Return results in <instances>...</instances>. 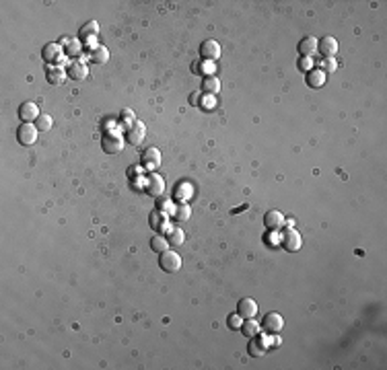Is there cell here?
<instances>
[{
	"mask_svg": "<svg viewBox=\"0 0 387 370\" xmlns=\"http://www.w3.org/2000/svg\"><path fill=\"white\" fill-rule=\"evenodd\" d=\"M159 265H161V270L163 272H167V274H177L179 270H181V257H179V253H175V251H163L161 255H159Z\"/></svg>",
	"mask_w": 387,
	"mask_h": 370,
	"instance_id": "obj_1",
	"label": "cell"
},
{
	"mask_svg": "<svg viewBox=\"0 0 387 370\" xmlns=\"http://www.w3.org/2000/svg\"><path fill=\"white\" fill-rule=\"evenodd\" d=\"M124 144H126V140H124L122 136H118V134H105L101 138V148H103L105 154H118V153H122Z\"/></svg>",
	"mask_w": 387,
	"mask_h": 370,
	"instance_id": "obj_2",
	"label": "cell"
},
{
	"mask_svg": "<svg viewBox=\"0 0 387 370\" xmlns=\"http://www.w3.org/2000/svg\"><path fill=\"white\" fill-rule=\"evenodd\" d=\"M37 134H39V130L35 128V123H21L17 128V140L23 146H31L37 142Z\"/></svg>",
	"mask_w": 387,
	"mask_h": 370,
	"instance_id": "obj_3",
	"label": "cell"
},
{
	"mask_svg": "<svg viewBox=\"0 0 387 370\" xmlns=\"http://www.w3.org/2000/svg\"><path fill=\"white\" fill-rule=\"evenodd\" d=\"M280 245H282L286 251L295 253V251H299L303 247V237L297 233L295 228H288V230H284V233L280 235Z\"/></svg>",
	"mask_w": 387,
	"mask_h": 370,
	"instance_id": "obj_4",
	"label": "cell"
},
{
	"mask_svg": "<svg viewBox=\"0 0 387 370\" xmlns=\"http://www.w3.org/2000/svg\"><path fill=\"white\" fill-rule=\"evenodd\" d=\"M262 331H266L268 335H272V333H280L282 331V327H284V319H282V315L280 313H268L264 319H262Z\"/></svg>",
	"mask_w": 387,
	"mask_h": 370,
	"instance_id": "obj_5",
	"label": "cell"
},
{
	"mask_svg": "<svg viewBox=\"0 0 387 370\" xmlns=\"http://www.w3.org/2000/svg\"><path fill=\"white\" fill-rule=\"evenodd\" d=\"M19 120L23 123H35L39 120V107L37 103H31V101H25L19 105Z\"/></svg>",
	"mask_w": 387,
	"mask_h": 370,
	"instance_id": "obj_6",
	"label": "cell"
},
{
	"mask_svg": "<svg viewBox=\"0 0 387 370\" xmlns=\"http://www.w3.org/2000/svg\"><path fill=\"white\" fill-rule=\"evenodd\" d=\"M144 138H146V128H144V123L136 120V122L130 125V128H128V132H126V140H128V144L138 146V144L144 142Z\"/></svg>",
	"mask_w": 387,
	"mask_h": 370,
	"instance_id": "obj_7",
	"label": "cell"
},
{
	"mask_svg": "<svg viewBox=\"0 0 387 370\" xmlns=\"http://www.w3.org/2000/svg\"><path fill=\"white\" fill-rule=\"evenodd\" d=\"M200 56H202V60H210V62L218 60V58H220V43L214 41V39H206V41H202V45H200Z\"/></svg>",
	"mask_w": 387,
	"mask_h": 370,
	"instance_id": "obj_8",
	"label": "cell"
},
{
	"mask_svg": "<svg viewBox=\"0 0 387 370\" xmlns=\"http://www.w3.org/2000/svg\"><path fill=\"white\" fill-rule=\"evenodd\" d=\"M284 214L282 212H278V210H268L266 214H264V226L268 228V230H278V228H282L284 226Z\"/></svg>",
	"mask_w": 387,
	"mask_h": 370,
	"instance_id": "obj_9",
	"label": "cell"
},
{
	"mask_svg": "<svg viewBox=\"0 0 387 370\" xmlns=\"http://www.w3.org/2000/svg\"><path fill=\"white\" fill-rule=\"evenodd\" d=\"M257 310H260V307H257V303L253 298H243L237 303V313L243 319H253L257 315Z\"/></svg>",
	"mask_w": 387,
	"mask_h": 370,
	"instance_id": "obj_10",
	"label": "cell"
},
{
	"mask_svg": "<svg viewBox=\"0 0 387 370\" xmlns=\"http://www.w3.org/2000/svg\"><path fill=\"white\" fill-rule=\"evenodd\" d=\"M62 54H66L64 50H62V45L60 43H45L43 45V50H41V56H43V60L45 62H60L62 60Z\"/></svg>",
	"mask_w": 387,
	"mask_h": 370,
	"instance_id": "obj_11",
	"label": "cell"
},
{
	"mask_svg": "<svg viewBox=\"0 0 387 370\" xmlns=\"http://www.w3.org/2000/svg\"><path fill=\"white\" fill-rule=\"evenodd\" d=\"M317 52L323 56V58H334L338 54V39L332 37V35H325L319 43H317Z\"/></svg>",
	"mask_w": 387,
	"mask_h": 370,
	"instance_id": "obj_12",
	"label": "cell"
},
{
	"mask_svg": "<svg viewBox=\"0 0 387 370\" xmlns=\"http://www.w3.org/2000/svg\"><path fill=\"white\" fill-rule=\"evenodd\" d=\"M146 193L150 195V198H159V195L165 191V181H163L159 175H150L146 179V185H144Z\"/></svg>",
	"mask_w": 387,
	"mask_h": 370,
	"instance_id": "obj_13",
	"label": "cell"
},
{
	"mask_svg": "<svg viewBox=\"0 0 387 370\" xmlns=\"http://www.w3.org/2000/svg\"><path fill=\"white\" fill-rule=\"evenodd\" d=\"M142 163H144V167H146V171H155V169H159L161 167V153H159V148H148L146 153L142 154Z\"/></svg>",
	"mask_w": 387,
	"mask_h": 370,
	"instance_id": "obj_14",
	"label": "cell"
},
{
	"mask_svg": "<svg viewBox=\"0 0 387 370\" xmlns=\"http://www.w3.org/2000/svg\"><path fill=\"white\" fill-rule=\"evenodd\" d=\"M317 39L315 37H303L301 41H299V54H301V58H311L315 52H317Z\"/></svg>",
	"mask_w": 387,
	"mask_h": 370,
	"instance_id": "obj_15",
	"label": "cell"
},
{
	"mask_svg": "<svg viewBox=\"0 0 387 370\" xmlns=\"http://www.w3.org/2000/svg\"><path fill=\"white\" fill-rule=\"evenodd\" d=\"M173 195H175V200H177V202L187 204V202H190V198L194 195V185L187 183V181H183V183H179L177 187H175Z\"/></svg>",
	"mask_w": 387,
	"mask_h": 370,
	"instance_id": "obj_16",
	"label": "cell"
},
{
	"mask_svg": "<svg viewBox=\"0 0 387 370\" xmlns=\"http://www.w3.org/2000/svg\"><path fill=\"white\" fill-rule=\"evenodd\" d=\"M66 74H68V78H72V80H85L87 74H89V68L83 62H72L66 68Z\"/></svg>",
	"mask_w": 387,
	"mask_h": 370,
	"instance_id": "obj_17",
	"label": "cell"
},
{
	"mask_svg": "<svg viewBox=\"0 0 387 370\" xmlns=\"http://www.w3.org/2000/svg\"><path fill=\"white\" fill-rule=\"evenodd\" d=\"M307 85L311 89H321L325 85V72L321 70V68H311V70L307 72Z\"/></svg>",
	"mask_w": 387,
	"mask_h": 370,
	"instance_id": "obj_18",
	"label": "cell"
},
{
	"mask_svg": "<svg viewBox=\"0 0 387 370\" xmlns=\"http://www.w3.org/2000/svg\"><path fill=\"white\" fill-rule=\"evenodd\" d=\"M266 350H268V343L266 341H260V338H249V345H247V352H249V356H253V358H260V356H264L266 354Z\"/></svg>",
	"mask_w": 387,
	"mask_h": 370,
	"instance_id": "obj_19",
	"label": "cell"
},
{
	"mask_svg": "<svg viewBox=\"0 0 387 370\" xmlns=\"http://www.w3.org/2000/svg\"><path fill=\"white\" fill-rule=\"evenodd\" d=\"M64 76H68V74H66L64 68H60V66L50 68L48 74H45V78H48V83H50V85H54V87L62 85V83H64Z\"/></svg>",
	"mask_w": 387,
	"mask_h": 370,
	"instance_id": "obj_20",
	"label": "cell"
},
{
	"mask_svg": "<svg viewBox=\"0 0 387 370\" xmlns=\"http://www.w3.org/2000/svg\"><path fill=\"white\" fill-rule=\"evenodd\" d=\"M165 216L167 214H163L161 210H152L150 212V228L157 230V233H161V230L167 226V218Z\"/></svg>",
	"mask_w": 387,
	"mask_h": 370,
	"instance_id": "obj_21",
	"label": "cell"
},
{
	"mask_svg": "<svg viewBox=\"0 0 387 370\" xmlns=\"http://www.w3.org/2000/svg\"><path fill=\"white\" fill-rule=\"evenodd\" d=\"M218 91H220V80L216 76H204V80H202V92H206V95H216Z\"/></svg>",
	"mask_w": 387,
	"mask_h": 370,
	"instance_id": "obj_22",
	"label": "cell"
},
{
	"mask_svg": "<svg viewBox=\"0 0 387 370\" xmlns=\"http://www.w3.org/2000/svg\"><path fill=\"white\" fill-rule=\"evenodd\" d=\"M99 33V23L97 21H87L83 27H80V31H78V37H83V39H91V37H95Z\"/></svg>",
	"mask_w": 387,
	"mask_h": 370,
	"instance_id": "obj_23",
	"label": "cell"
},
{
	"mask_svg": "<svg viewBox=\"0 0 387 370\" xmlns=\"http://www.w3.org/2000/svg\"><path fill=\"white\" fill-rule=\"evenodd\" d=\"M91 60L95 62V64H105V62L109 60L107 48H105V45H95V48L91 50Z\"/></svg>",
	"mask_w": 387,
	"mask_h": 370,
	"instance_id": "obj_24",
	"label": "cell"
},
{
	"mask_svg": "<svg viewBox=\"0 0 387 370\" xmlns=\"http://www.w3.org/2000/svg\"><path fill=\"white\" fill-rule=\"evenodd\" d=\"M192 72H202L204 76H214L216 74V66H214V62H210V60H202L200 64L192 66Z\"/></svg>",
	"mask_w": 387,
	"mask_h": 370,
	"instance_id": "obj_25",
	"label": "cell"
},
{
	"mask_svg": "<svg viewBox=\"0 0 387 370\" xmlns=\"http://www.w3.org/2000/svg\"><path fill=\"white\" fill-rule=\"evenodd\" d=\"M239 331H243V335H247V338H255L260 333V323L255 319H243V325Z\"/></svg>",
	"mask_w": 387,
	"mask_h": 370,
	"instance_id": "obj_26",
	"label": "cell"
},
{
	"mask_svg": "<svg viewBox=\"0 0 387 370\" xmlns=\"http://www.w3.org/2000/svg\"><path fill=\"white\" fill-rule=\"evenodd\" d=\"M150 249L161 255L163 251H167V249H169V241H167L165 237H161V235H155V237L150 239Z\"/></svg>",
	"mask_w": 387,
	"mask_h": 370,
	"instance_id": "obj_27",
	"label": "cell"
},
{
	"mask_svg": "<svg viewBox=\"0 0 387 370\" xmlns=\"http://www.w3.org/2000/svg\"><path fill=\"white\" fill-rule=\"evenodd\" d=\"M204 111H212V109H216L218 107V101H216V97L214 95H202V99H200V103H198Z\"/></svg>",
	"mask_w": 387,
	"mask_h": 370,
	"instance_id": "obj_28",
	"label": "cell"
},
{
	"mask_svg": "<svg viewBox=\"0 0 387 370\" xmlns=\"http://www.w3.org/2000/svg\"><path fill=\"white\" fill-rule=\"evenodd\" d=\"M167 241H169V245H181V243L185 241V237H183V230L181 228H171L169 230V237H167Z\"/></svg>",
	"mask_w": 387,
	"mask_h": 370,
	"instance_id": "obj_29",
	"label": "cell"
},
{
	"mask_svg": "<svg viewBox=\"0 0 387 370\" xmlns=\"http://www.w3.org/2000/svg\"><path fill=\"white\" fill-rule=\"evenodd\" d=\"M52 125H54V120L50 118L48 113H45V115H39V120L35 122V128H37L39 132H48V130H52Z\"/></svg>",
	"mask_w": 387,
	"mask_h": 370,
	"instance_id": "obj_30",
	"label": "cell"
},
{
	"mask_svg": "<svg viewBox=\"0 0 387 370\" xmlns=\"http://www.w3.org/2000/svg\"><path fill=\"white\" fill-rule=\"evenodd\" d=\"M190 214H192V208H190V204H179L177 208H175V218L177 220H181V222H185L187 218H190Z\"/></svg>",
	"mask_w": 387,
	"mask_h": 370,
	"instance_id": "obj_31",
	"label": "cell"
},
{
	"mask_svg": "<svg viewBox=\"0 0 387 370\" xmlns=\"http://www.w3.org/2000/svg\"><path fill=\"white\" fill-rule=\"evenodd\" d=\"M80 48H83V43H80V39H66V56H76L80 52Z\"/></svg>",
	"mask_w": 387,
	"mask_h": 370,
	"instance_id": "obj_32",
	"label": "cell"
},
{
	"mask_svg": "<svg viewBox=\"0 0 387 370\" xmlns=\"http://www.w3.org/2000/svg\"><path fill=\"white\" fill-rule=\"evenodd\" d=\"M321 70H323V72H336V70H338V62L334 60V58H323Z\"/></svg>",
	"mask_w": 387,
	"mask_h": 370,
	"instance_id": "obj_33",
	"label": "cell"
},
{
	"mask_svg": "<svg viewBox=\"0 0 387 370\" xmlns=\"http://www.w3.org/2000/svg\"><path fill=\"white\" fill-rule=\"evenodd\" d=\"M157 210H161L163 214H167V216H173L175 214V206L171 204V202H159V206H157Z\"/></svg>",
	"mask_w": 387,
	"mask_h": 370,
	"instance_id": "obj_34",
	"label": "cell"
},
{
	"mask_svg": "<svg viewBox=\"0 0 387 370\" xmlns=\"http://www.w3.org/2000/svg\"><path fill=\"white\" fill-rule=\"evenodd\" d=\"M227 323H229V327H231V329L239 331V329H241V325H243V317H241L239 313H237V315H231Z\"/></svg>",
	"mask_w": 387,
	"mask_h": 370,
	"instance_id": "obj_35",
	"label": "cell"
},
{
	"mask_svg": "<svg viewBox=\"0 0 387 370\" xmlns=\"http://www.w3.org/2000/svg\"><path fill=\"white\" fill-rule=\"evenodd\" d=\"M122 122L124 123H134L136 122V118H134V111L132 109H122Z\"/></svg>",
	"mask_w": 387,
	"mask_h": 370,
	"instance_id": "obj_36",
	"label": "cell"
},
{
	"mask_svg": "<svg viewBox=\"0 0 387 370\" xmlns=\"http://www.w3.org/2000/svg\"><path fill=\"white\" fill-rule=\"evenodd\" d=\"M299 68H301V70H305V72H309L311 68H313V58H301V60H299Z\"/></svg>",
	"mask_w": 387,
	"mask_h": 370,
	"instance_id": "obj_37",
	"label": "cell"
},
{
	"mask_svg": "<svg viewBox=\"0 0 387 370\" xmlns=\"http://www.w3.org/2000/svg\"><path fill=\"white\" fill-rule=\"evenodd\" d=\"M190 101H192V105H198V103H200V95H192Z\"/></svg>",
	"mask_w": 387,
	"mask_h": 370,
	"instance_id": "obj_38",
	"label": "cell"
},
{
	"mask_svg": "<svg viewBox=\"0 0 387 370\" xmlns=\"http://www.w3.org/2000/svg\"><path fill=\"white\" fill-rule=\"evenodd\" d=\"M270 343H272V345H278L280 343V338H278L276 333H272V341H270Z\"/></svg>",
	"mask_w": 387,
	"mask_h": 370,
	"instance_id": "obj_39",
	"label": "cell"
}]
</instances>
